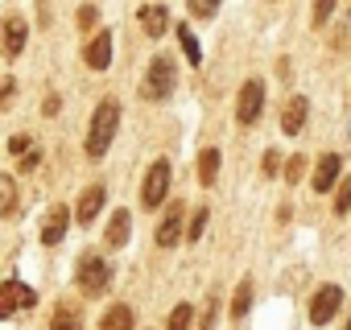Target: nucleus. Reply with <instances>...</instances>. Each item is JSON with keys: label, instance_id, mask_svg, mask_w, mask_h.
<instances>
[{"label": "nucleus", "instance_id": "f257e3e1", "mask_svg": "<svg viewBox=\"0 0 351 330\" xmlns=\"http://www.w3.org/2000/svg\"><path fill=\"white\" fill-rule=\"evenodd\" d=\"M116 128H120V103L108 95V99H99V103H95V112H91V128H87V157H104V153H108V144H112V136H116Z\"/></svg>", "mask_w": 351, "mask_h": 330}, {"label": "nucleus", "instance_id": "f03ea898", "mask_svg": "<svg viewBox=\"0 0 351 330\" xmlns=\"http://www.w3.org/2000/svg\"><path fill=\"white\" fill-rule=\"evenodd\" d=\"M173 83H178V66H173V58H169V54H157V58L149 62V71H145L141 95H145L149 103H161V99H169Z\"/></svg>", "mask_w": 351, "mask_h": 330}, {"label": "nucleus", "instance_id": "7ed1b4c3", "mask_svg": "<svg viewBox=\"0 0 351 330\" xmlns=\"http://www.w3.org/2000/svg\"><path fill=\"white\" fill-rule=\"evenodd\" d=\"M108 285H112V264L99 252H83V260H79V289L87 297H99V293H108Z\"/></svg>", "mask_w": 351, "mask_h": 330}, {"label": "nucleus", "instance_id": "20e7f679", "mask_svg": "<svg viewBox=\"0 0 351 330\" xmlns=\"http://www.w3.org/2000/svg\"><path fill=\"white\" fill-rule=\"evenodd\" d=\"M169 178H173L169 161L157 157V161L149 165V174H145V186H141V207H145V211H157V207L165 203V194H169Z\"/></svg>", "mask_w": 351, "mask_h": 330}, {"label": "nucleus", "instance_id": "39448f33", "mask_svg": "<svg viewBox=\"0 0 351 330\" xmlns=\"http://www.w3.org/2000/svg\"><path fill=\"white\" fill-rule=\"evenodd\" d=\"M261 112H265V79H248L236 95V120L248 128L261 120Z\"/></svg>", "mask_w": 351, "mask_h": 330}, {"label": "nucleus", "instance_id": "423d86ee", "mask_svg": "<svg viewBox=\"0 0 351 330\" xmlns=\"http://www.w3.org/2000/svg\"><path fill=\"white\" fill-rule=\"evenodd\" d=\"M29 305H38V293L29 285H21V281L0 285V318H13L17 309H29Z\"/></svg>", "mask_w": 351, "mask_h": 330}, {"label": "nucleus", "instance_id": "0eeeda50", "mask_svg": "<svg viewBox=\"0 0 351 330\" xmlns=\"http://www.w3.org/2000/svg\"><path fill=\"white\" fill-rule=\"evenodd\" d=\"M339 305H343V289H339V285H322V289L310 297V322H314V326H326V322L339 314Z\"/></svg>", "mask_w": 351, "mask_h": 330}, {"label": "nucleus", "instance_id": "6e6552de", "mask_svg": "<svg viewBox=\"0 0 351 330\" xmlns=\"http://www.w3.org/2000/svg\"><path fill=\"white\" fill-rule=\"evenodd\" d=\"M104 203H108V186L104 182H91L83 194H79V207H75V219L83 223V227H91L95 223V215L104 211Z\"/></svg>", "mask_w": 351, "mask_h": 330}, {"label": "nucleus", "instance_id": "1a4fd4ad", "mask_svg": "<svg viewBox=\"0 0 351 330\" xmlns=\"http://www.w3.org/2000/svg\"><path fill=\"white\" fill-rule=\"evenodd\" d=\"M339 153H322L318 157V165H314V178H310V186H314V194H330V186L339 182Z\"/></svg>", "mask_w": 351, "mask_h": 330}, {"label": "nucleus", "instance_id": "9d476101", "mask_svg": "<svg viewBox=\"0 0 351 330\" xmlns=\"http://www.w3.org/2000/svg\"><path fill=\"white\" fill-rule=\"evenodd\" d=\"M66 227H71V211H66V203H58V207H50V215L42 219V244H46V248H54V244H62V236H66Z\"/></svg>", "mask_w": 351, "mask_h": 330}, {"label": "nucleus", "instance_id": "9b49d317", "mask_svg": "<svg viewBox=\"0 0 351 330\" xmlns=\"http://www.w3.org/2000/svg\"><path fill=\"white\" fill-rule=\"evenodd\" d=\"M182 236H186V227H182V203H169L165 219L157 223V244H161V248H173Z\"/></svg>", "mask_w": 351, "mask_h": 330}, {"label": "nucleus", "instance_id": "f8f14e48", "mask_svg": "<svg viewBox=\"0 0 351 330\" xmlns=\"http://www.w3.org/2000/svg\"><path fill=\"white\" fill-rule=\"evenodd\" d=\"M83 62L91 66V71H108L112 66V34H91V42H87V50H83Z\"/></svg>", "mask_w": 351, "mask_h": 330}, {"label": "nucleus", "instance_id": "ddd939ff", "mask_svg": "<svg viewBox=\"0 0 351 330\" xmlns=\"http://www.w3.org/2000/svg\"><path fill=\"white\" fill-rule=\"evenodd\" d=\"M306 116H310L306 95H293V99L285 103V112H281V132H285V136H298V132L306 128Z\"/></svg>", "mask_w": 351, "mask_h": 330}, {"label": "nucleus", "instance_id": "4468645a", "mask_svg": "<svg viewBox=\"0 0 351 330\" xmlns=\"http://www.w3.org/2000/svg\"><path fill=\"white\" fill-rule=\"evenodd\" d=\"M141 29H145V38H165V29H169V9L165 5H145L141 9Z\"/></svg>", "mask_w": 351, "mask_h": 330}, {"label": "nucleus", "instance_id": "2eb2a0df", "mask_svg": "<svg viewBox=\"0 0 351 330\" xmlns=\"http://www.w3.org/2000/svg\"><path fill=\"white\" fill-rule=\"evenodd\" d=\"M25 42H29V25H25V17H5V54L9 58H17L21 50H25Z\"/></svg>", "mask_w": 351, "mask_h": 330}, {"label": "nucleus", "instance_id": "dca6fc26", "mask_svg": "<svg viewBox=\"0 0 351 330\" xmlns=\"http://www.w3.org/2000/svg\"><path fill=\"white\" fill-rule=\"evenodd\" d=\"M50 330H83V309H79V301H58V305H54V318H50Z\"/></svg>", "mask_w": 351, "mask_h": 330}, {"label": "nucleus", "instance_id": "f3484780", "mask_svg": "<svg viewBox=\"0 0 351 330\" xmlns=\"http://www.w3.org/2000/svg\"><path fill=\"white\" fill-rule=\"evenodd\" d=\"M219 149H203L199 153V165H195V174H199V186H215V178H219Z\"/></svg>", "mask_w": 351, "mask_h": 330}, {"label": "nucleus", "instance_id": "a211bd4d", "mask_svg": "<svg viewBox=\"0 0 351 330\" xmlns=\"http://www.w3.org/2000/svg\"><path fill=\"white\" fill-rule=\"evenodd\" d=\"M132 326H136L132 305H112V309L99 318V330H132Z\"/></svg>", "mask_w": 351, "mask_h": 330}, {"label": "nucleus", "instance_id": "6ab92c4d", "mask_svg": "<svg viewBox=\"0 0 351 330\" xmlns=\"http://www.w3.org/2000/svg\"><path fill=\"white\" fill-rule=\"evenodd\" d=\"M128 223H132L128 211H116L112 215V223H108V248H124L128 244Z\"/></svg>", "mask_w": 351, "mask_h": 330}, {"label": "nucleus", "instance_id": "aec40b11", "mask_svg": "<svg viewBox=\"0 0 351 330\" xmlns=\"http://www.w3.org/2000/svg\"><path fill=\"white\" fill-rule=\"evenodd\" d=\"M17 211V182H13V174H5L0 178V215H13Z\"/></svg>", "mask_w": 351, "mask_h": 330}, {"label": "nucleus", "instance_id": "412c9836", "mask_svg": "<svg viewBox=\"0 0 351 330\" xmlns=\"http://www.w3.org/2000/svg\"><path fill=\"white\" fill-rule=\"evenodd\" d=\"M248 305H252V281L244 277V281L236 285V297H232V318H244Z\"/></svg>", "mask_w": 351, "mask_h": 330}, {"label": "nucleus", "instance_id": "4be33fe9", "mask_svg": "<svg viewBox=\"0 0 351 330\" xmlns=\"http://www.w3.org/2000/svg\"><path fill=\"white\" fill-rule=\"evenodd\" d=\"M191 318H195V305H191V301H182V305H173V314H169L165 330H191Z\"/></svg>", "mask_w": 351, "mask_h": 330}, {"label": "nucleus", "instance_id": "5701e85b", "mask_svg": "<svg viewBox=\"0 0 351 330\" xmlns=\"http://www.w3.org/2000/svg\"><path fill=\"white\" fill-rule=\"evenodd\" d=\"M186 9H191V17H199V21H211V17L219 13V0H186Z\"/></svg>", "mask_w": 351, "mask_h": 330}, {"label": "nucleus", "instance_id": "b1692460", "mask_svg": "<svg viewBox=\"0 0 351 330\" xmlns=\"http://www.w3.org/2000/svg\"><path fill=\"white\" fill-rule=\"evenodd\" d=\"M173 34H178V42H182V50H186V58L199 66V58H203V50H199V42H195V34L186 29V25H178V29H173Z\"/></svg>", "mask_w": 351, "mask_h": 330}, {"label": "nucleus", "instance_id": "393cba45", "mask_svg": "<svg viewBox=\"0 0 351 330\" xmlns=\"http://www.w3.org/2000/svg\"><path fill=\"white\" fill-rule=\"evenodd\" d=\"M330 13H335V0H314V13H310L314 29H322V25L330 21Z\"/></svg>", "mask_w": 351, "mask_h": 330}, {"label": "nucleus", "instance_id": "a878e982", "mask_svg": "<svg viewBox=\"0 0 351 330\" xmlns=\"http://www.w3.org/2000/svg\"><path fill=\"white\" fill-rule=\"evenodd\" d=\"M335 211H339V215H347V211H351V178H343V182H339V190H335Z\"/></svg>", "mask_w": 351, "mask_h": 330}, {"label": "nucleus", "instance_id": "bb28decb", "mask_svg": "<svg viewBox=\"0 0 351 330\" xmlns=\"http://www.w3.org/2000/svg\"><path fill=\"white\" fill-rule=\"evenodd\" d=\"M302 174H306V157H289V161H285V182H289V186H298V182H302Z\"/></svg>", "mask_w": 351, "mask_h": 330}, {"label": "nucleus", "instance_id": "cd10ccee", "mask_svg": "<svg viewBox=\"0 0 351 330\" xmlns=\"http://www.w3.org/2000/svg\"><path fill=\"white\" fill-rule=\"evenodd\" d=\"M215 314H219V293H211V297H207V309H203L199 330H211V326H215Z\"/></svg>", "mask_w": 351, "mask_h": 330}, {"label": "nucleus", "instance_id": "c85d7f7f", "mask_svg": "<svg viewBox=\"0 0 351 330\" xmlns=\"http://www.w3.org/2000/svg\"><path fill=\"white\" fill-rule=\"evenodd\" d=\"M203 227H207V207H199V211H195V219H191V227H186V240H199V236H203Z\"/></svg>", "mask_w": 351, "mask_h": 330}, {"label": "nucleus", "instance_id": "c756f323", "mask_svg": "<svg viewBox=\"0 0 351 330\" xmlns=\"http://www.w3.org/2000/svg\"><path fill=\"white\" fill-rule=\"evenodd\" d=\"M13 95H17V83H13V75H9V79H5V87H0V107H5V112L13 107Z\"/></svg>", "mask_w": 351, "mask_h": 330}, {"label": "nucleus", "instance_id": "7c9ffc66", "mask_svg": "<svg viewBox=\"0 0 351 330\" xmlns=\"http://www.w3.org/2000/svg\"><path fill=\"white\" fill-rule=\"evenodd\" d=\"M38 161H42V153H38V149H29V153L17 161V170H21V174H34V170H38Z\"/></svg>", "mask_w": 351, "mask_h": 330}, {"label": "nucleus", "instance_id": "2f4dec72", "mask_svg": "<svg viewBox=\"0 0 351 330\" xmlns=\"http://www.w3.org/2000/svg\"><path fill=\"white\" fill-rule=\"evenodd\" d=\"M261 170H265V178H273V174L281 170V153H273V149H269V153H265V161H261Z\"/></svg>", "mask_w": 351, "mask_h": 330}, {"label": "nucleus", "instance_id": "473e14b6", "mask_svg": "<svg viewBox=\"0 0 351 330\" xmlns=\"http://www.w3.org/2000/svg\"><path fill=\"white\" fill-rule=\"evenodd\" d=\"M9 153H13V157H25V153H29V136H25V132H17V136L9 140Z\"/></svg>", "mask_w": 351, "mask_h": 330}, {"label": "nucleus", "instance_id": "72a5a7b5", "mask_svg": "<svg viewBox=\"0 0 351 330\" xmlns=\"http://www.w3.org/2000/svg\"><path fill=\"white\" fill-rule=\"evenodd\" d=\"M79 29H95V5H83L79 9Z\"/></svg>", "mask_w": 351, "mask_h": 330}, {"label": "nucleus", "instance_id": "f704fd0d", "mask_svg": "<svg viewBox=\"0 0 351 330\" xmlns=\"http://www.w3.org/2000/svg\"><path fill=\"white\" fill-rule=\"evenodd\" d=\"M42 112H46V116H58V95H46V103H42Z\"/></svg>", "mask_w": 351, "mask_h": 330}, {"label": "nucleus", "instance_id": "c9c22d12", "mask_svg": "<svg viewBox=\"0 0 351 330\" xmlns=\"http://www.w3.org/2000/svg\"><path fill=\"white\" fill-rule=\"evenodd\" d=\"M339 46H351V17H347V25H343V34H339Z\"/></svg>", "mask_w": 351, "mask_h": 330}, {"label": "nucleus", "instance_id": "e433bc0d", "mask_svg": "<svg viewBox=\"0 0 351 330\" xmlns=\"http://www.w3.org/2000/svg\"><path fill=\"white\" fill-rule=\"evenodd\" d=\"M347 330H351V318H347Z\"/></svg>", "mask_w": 351, "mask_h": 330}]
</instances>
